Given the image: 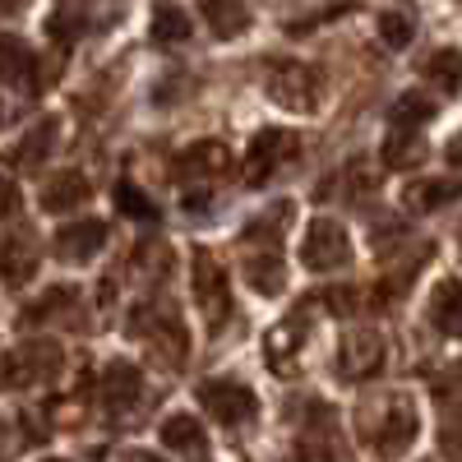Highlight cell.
<instances>
[{
	"label": "cell",
	"instance_id": "cell-8",
	"mask_svg": "<svg viewBox=\"0 0 462 462\" xmlns=\"http://www.w3.org/2000/svg\"><path fill=\"white\" fill-rule=\"evenodd\" d=\"M296 148H300V139L291 130H259L245 148V171H241L245 185H263L282 162L296 158Z\"/></svg>",
	"mask_w": 462,
	"mask_h": 462
},
{
	"label": "cell",
	"instance_id": "cell-17",
	"mask_svg": "<svg viewBox=\"0 0 462 462\" xmlns=\"http://www.w3.org/2000/svg\"><path fill=\"white\" fill-rule=\"evenodd\" d=\"M56 139H60L56 121H37V125H32V130L5 152V162H10V167H23V171H28V167H42V162L51 158Z\"/></svg>",
	"mask_w": 462,
	"mask_h": 462
},
{
	"label": "cell",
	"instance_id": "cell-22",
	"mask_svg": "<svg viewBox=\"0 0 462 462\" xmlns=\"http://www.w3.org/2000/svg\"><path fill=\"white\" fill-rule=\"evenodd\" d=\"M88 199V180L79 171H56L47 185H42V208L47 213H69Z\"/></svg>",
	"mask_w": 462,
	"mask_h": 462
},
{
	"label": "cell",
	"instance_id": "cell-28",
	"mask_svg": "<svg viewBox=\"0 0 462 462\" xmlns=\"http://www.w3.org/2000/svg\"><path fill=\"white\" fill-rule=\"evenodd\" d=\"M287 222H291V204H278V213L268 208L263 217H254V222L245 226V241H263L268 250H278V241H282L278 231H282Z\"/></svg>",
	"mask_w": 462,
	"mask_h": 462
},
{
	"label": "cell",
	"instance_id": "cell-3",
	"mask_svg": "<svg viewBox=\"0 0 462 462\" xmlns=\"http://www.w3.org/2000/svg\"><path fill=\"white\" fill-rule=\"evenodd\" d=\"M199 407L217 420V426H250V420L259 416V398L250 383L241 379H204L199 383Z\"/></svg>",
	"mask_w": 462,
	"mask_h": 462
},
{
	"label": "cell",
	"instance_id": "cell-38",
	"mask_svg": "<svg viewBox=\"0 0 462 462\" xmlns=\"http://www.w3.org/2000/svg\"><path fill=\"white\" fill-rule=\"evenodd\" d=\"M121 462H167V457H158V453H148V448H130Z\"/></svg>",
	"mask_w": 462,
	"mask_h": 462
},
{
	"label": "cell",
	"instance_id": "cell-32",
	"mask_svg": "<svg viewBox=\"0 0 462 462\" xmlns=\"http://www.w3.org/2000/svg\"><path fill=\"white\" fill-rule=\"evenodd\" d=\"M79 32H84V19L74 14V10H56V14L47 19V37H51L56 47H69Z\"/></svg>",
	"mask_w": 462,
	"mask_h": 462
},
{
	"label": "cell",
	"instance_id": "cell-39",
	"mask_svg": "<svg viewBox=\"0 0 462 462\" xmlns=\"http://www.w3.org/2000/svg\"><path fill=\"white\" fill-rule=\"evenodd\" d=\"M448 162H453V167H462V130L448 139Z\"/></svg>",
	"mask_w": 462,
	"mask_h": 462
},
{
	"label": "cell",
	"instance_id": "cell-11",
	"mask_svg": "<svg viewBox=\"0 0 462 462\" xmlns=\"http://www.w3.org/2000/svg\"><path fill=\"white\" fill-rule=\"evenodd\" d=\"M102 245H106V222H102V217L65 222L56 236H51V250H56V259H65V263H88L93 254H102Z\"/></svg>",
	"mask_w": 462,
	"mask_h": 462
},
{
	"label": "cell",
	"instance_id": "cell-41",
	"mask_svg": "<svg viewBox=\"0 0 462 462\" xmlns=\"http://www.w3.org/2000/svg\"><path fill=\"white\" fill-rule=\"evenodd\" d=\"M0 125H5V106H0Z\"/></svg>",
	"mask_w": 462,
	"mask_h": 462
},
{
	"label": "cell",
	"instance_id": "cell-19",
	"mask_svg": "<svg viewBox=\"0 0 462 462\" xmlns=\"http://www.w3.org/2000/svg\"><path fill=\"white\" fill-rule=\"evenodd\" d=\"M189 32H195V23H189V14L176 5V0H158V5H152L148 37L158 47H180V42H189Z\"/></svg>",
	"mask_w": 462,
	"mask_h": 462
},
{
	"label": "cell",
	"instance_id": "cell-15",
	"mask_svg": "<svg viewBox=\"0 0 462 462\" xmlns=\"http://www.w3.org/2000/svg\"><path fill=\"white\" fill-rule=\"evenodd\" d=\"M426 319L435 324V333L444 337H462V282L457 278H439L435 291H430V305H426Z\"/></svg>",
	"mask_w": 462,
	"mask_h": 462
},
{
	"label": "cell",
	"instance_id": "cell-37",
	"mask_svg": "<svg viewBox=\"0 0 462 462\" xmlns=\"http://www.w3.org/2000/svg\"><path fill=\"white\" fill-rule=\"evenodd\" d=\"M185 213H208V195H204V189H189V195H185Z\"/></svg>",
	"mask_w": 462,
	"mask_h": 462
},
{
	"label": "cell",
	"instance_id": "cell-31",
	"mask_svg": "<svg viewBox=\"0 0 462 462\" xmlns=\"http://www.w3.org/2000/svg\"><path fill=\"white\" fill-rule=\"evenodd\" d=\"M134 263L143 268L148 278H167V268H171V245H167V241H143L139 254H134Z\"/></svg>",
	"mask_w": 462,
	"mask_h": 462
},
{
	"label": "cell",
	"instance_id": "cell-30",
	"mask_svg": "<svg viewBox=\"0 0 462 462\" xmlns=\"http://www.w3.org/2000/svg\"><path fill=\"white\" fill-rule=\"evenodd\" d=\"M116 208H121L125 217H134V222H152V217H158V204H152V199L143 195V189H139V185H130V180L116 185Z\"/></svg>",
	"mask_w": 462,
	"mask_h": 462
},
{
	"label": "cell",
	"instance_id": "cell-18",
	"mask_svg": "<svg viewBox=\"0 0 462 462\" xmlns=\"http://www.w3.org/2000/svg\"><path fill=\"white\" fill-rule=\"evenodd\" d=\"M402 199H407V208H411V213H439L444 204L462 199V180H453V176H430V180H411Z\"/></svg>",
	"mask_w": 462,
	"mask_h": 462
},
{
	"label": "cell",
	"instance_id": "cell-6",
	"mask_svg": "<svg viewBox=\"0 0 462 462\" xmlns=\"http://www.w3.org/2000/svg\"><path fill=\"white\" fill-rule=\"evenodd\" d=\"M268 97L287 111H315L319 102V74L300 60H282L268 69Z\"/></svg>",
	"mask_w": 462,
	"mask_h": 462
},
{
	"label": "cell",
	"instance_id": "cell-34",
	"mask_svg": "<svg viewBox=\"0 0 462 462\" xmlns=\"http://www.w3.org/2000/svg\"><path fill=\"white\" fill-rule=\"evenodd\" d=\"M319 300H324V305H333V315H352V310H356V291H342V287L324 291Z\"/></svg>",
	"mask_w": 462,
	"mask_h": 462
},
{
	"label": "cell",
	"instance_id": "cell-16",
	"mask_svg": "<svg viewBox=\"0 0 462 462\" xmlns=\"http://www.w3.org/2000/svg\"><path fill=\"white\" fill-rule=\"evenodd\" d=\"M32 273H37V241L28 236V231L0 236V278H5L10 287H23Z\"/></svg>",
	"mask_w": 462,
	"mask_h": 462
},
{
	"label": "cell",
	"instance_id": "cell-33",
	"mask_svg": "<svg viewBox=\"0 0 462 462\" xmlns=\"http://www.w3.org/2000/svg\"><path fill=\"white\" fill-rule=\"evenodd\" d=\"M19 213V185L10 176H0V222Z\"/></svg>",
	"mask_w": 462,
	"mask_h": 462
},
{
	"label": "cell",
	"instance_id": "cell-5",
	"mask_svg": "<svg viewBox=\"0 0 462 462\" xmlns=\"http://www.w3.org/2000/svg\"><path fill=\"white\" fill-rule=\"evenodd\" d=\"M130 333L148 337L152 342V352L167 356V365H180L185 361V324L171 315V310H152V305H134V315H130Z\"/></svg>",
	"mask_w": 462,
	"mask_h": 462
},
{
	"label": "cell",
	"instance_id": "cell-4",
	"mask_svg": "<svg viewBox=\"0 0 462 462\" xmlns=\"http://www.w3.org/2000/svg\"><path fill=\"white\" fill-rule=\"evenodd\" d=\"M416 435H420V416H416L411 398H393L389 407H383L379 426L370 430V448H374V457L393 462V457H402L416 444Z\"/></svg>",
	"mask_w": 462,
	"mask_h": 462
},
{
	"label": "cell",
	"instance_id": "cell-25",
	"mask_svg": "<svg viewBox=\"0 0 462 462\" xmlns=\"http://www.w3.org/2000/svg\"><path fill=\"white\" fill-rule=\"evenodd\" d=\"M379 158H383V167H416L420 158H426V139H420V130H393L389 139H383V148H379Z\"/></svg>",
	"mask_w": 462,
	"mask_h": 462
},
{
	"label": "cell",
	"instance_id": "cell-43",
	"mask_svg": "<svg viewBox=\"0 0 462 462\" xmlns=\"http://www.w3.org/2000/svg\"><path fill=\"white\" fill-rule=\"evenodd\" d=\"M457 245H462V231H457Z\"/></svg>",
	"mask_w": 462,
	"mask_h": 462
},
{
	"label": "cell",
	"instance_id": "cell-14",
	"mask_svg": "<svg viewBox=\"0 0 462 462\" xmlns=\"http://www.w3.org/2000/svg\"><path fill=\"white\" fill-rule=\"evenodd\" d=\"M102 402H106V411H130L139 398H143V370L134 365V361H111L106 370H102Z\"/></svg>",
	"mask_w": 462,
	"mask_h": 462
},
{
	"label": "cell",
	"instance_id": "cell-1",
	"mask_svg": "<svg viewBox=\"0 0 462 462\" xmlns=\"http://www.w3.org/2000/svg\"><path fill=\"white\" fill-rule=\"evenodd\" d=\"M65 370V352L56 342H23L14 352L0 356V389H32V383H51Z\"/></svg>",
	"mask_w": 462,
	"mask_h": 462
},
{
	"label": "cell",
	"instance_id": "cell-24",
	"mask_svg": "<svg viewBox=\"0 0 462 462\" xmlns=\"http://www.w3.org/2000/svg\"><path fill=\"white\" fill-rule=\"evenodd\" d=\"M245 282H250L259 296H282L287 273H282L278 250H268V254H250V259H245Z\"/></svg>",
	"mask_w": 462,
	"mask_h": 462
},
{
	"label": "cell",
	"instance_id": "cell-27",
	"mask_svg": "<svg viewBox=\"0 0 462 462\" xmlns=\"http://www.w3.org/2000/svg\"><path fill=\"white\" fill-rule=\"evenodd\" d=\"M426 79L444 93H462V51L457 47H439L430 60H426Z\"/></svg>",
	"mask_w": 462,
	"mask_h": 462
},
{
	"label": "cell",
	"instance_id": "cell-13",
	"mask_svg": "<svg viewBox=\"0 0 462 462\" xmlns=\"http://www.w3.org/2000/svg\"><path fill=\"white\" fill-rule=\"evenodd\" d=\"M231 167V148L217 143V139H199V143H189L176 152V176L180 180H213V176H226Z\"/></svg>",
	"mask_w": 462,
	"mask_h": 462
},
{
	"label": "cell",
	"instance_id": "cell-20",
	"mask_svg": "<svg viewBox=\"0 0 462 462\" xmlns=\"http://www.w3.org/2000/svg\"><path fill=\"white\" fill-rule=\"evenodd\" d=\"M158 435H162V448H176V453H189V457H204V453H208V435H204V426H199L195 416H185V411L167 416Z\"/></svg>",
	"mask_w": 462,
	"mask_h": 462
},
{
	"label": "cell",
	"instance_id": "cell-26",
	"mask_svg": "<svg viewBox=\"0 0 462 462\" xmlns=\"http://www.w3.org/2000/svg\"><path fill=\"white\" fill-rule=\"evenodd\" d=\"M435 111H439V102L430 97V93H420V88H411V93H402L398 102H393V125L398 130H416L420 121H435Z\"/></svg>",
	"mask_w": 462,
	"mask_h": 462
},
{
	"label": "cell",
	"instance_id": "cell-29",
	"mask_svg": "<svg viewBox=\"0 0 462 462\" xmlns=\"http://www.w3.org/2000/svg\"><path fill=\"white\" fill-rule=\"evenodd\" d=\"M379 37H383V47L402 51V47L411 42V37H416L411 14H407V10H383V14H379Z\"/></svg>",
	"mask_w": 462,
	"mask_h": 462
},
{
	"label": "cell",
	"instance_id": "cell-2",
	"mask_svg": "<svg viewBox=\"0 0 462 462\" xmlns=\"http://www.w3.org/2000/svg\"><path fill=\"white\" fill-rule=\"evenodd\" d=\"M300 263L310 273H337V268H346L352 263V236H346V226L333 217H315L300 236Z\"/></svg>",
	"mask_w": 462,
	"mask_h": 462
},
{
	"label": "cell",
	"instance_id": "cell-21",
	"mask_svg": "<svg viewBox=\"0 0 462 462\" xmlns=\"http://www.w3.org/2000/svg\"><path fill=\"white\" fill-rule=\"evenodd\" d=\"M199 14L217 37H241L250 32V5L245 0H199Z\"/></svg>",
	"mask_w": 462,
	"mask_h": 462
},
{
	"label": "cell",
	"instance_id": "cell-12",
	"mask_svg": "<svg viewBox=\"0 0 462 462\" xmlns=\"http://www.w3.org/2000/svg\"><path fill=\"white\" fill-rule=\"evenodd\" d=\"M300 352H305V315L282 319L273 333L263 337V361H268V370H278V374H296L300 370Z\"/></svg>",
	"mask_w": 462,
	"mask_h": 462
},
{
	"label": "cell",
	"instance_id": "cell-23",
	"mask_svg": "<svg viewBox=\"0 0 462 462\" xmlns=\"http://www.w3.org/2000/svg\"><path fill=\"white\" fill-rule=\"evenodd\" d=\"M74 300H79V291H74L69 282H56L51 291H42V296H37V300H28V305H23V315H19V324H23V328H37V324H47V319L65 315V310H69Z\"/></svg>",
	"mask_w": 462,
	"mask_h": 462
},
{
	"label": "cell",
	"instance_id": "cell-35",
	"mask_svg": "<svg viewBox=\"0 0 462 462\" xmlns=\"http://www.w3.org/2000/svg\"><path fill=\"white\" fill-rule=\"evenodd\" d=\"M444 453H448L453 462H462V411L453 416V426L444 430Z\"/></svg>",
	"mask_w": 462,
	"mask_h": 462
},
{
	"label": "cell",
	"instance_id": "cell-36",
	"mask_svg": "<svg viewBox=\"0 0 462 462\" xmlns=\"http://www.w3.org/2000/svg\"><path fill=\"white\" fill-rule=\"evenodd\" d=\"M398 231H402L398 222H374V245H379V250H383V245H393V241H398Z\"/></svg>",
	"mask_w": 462,
	"mask_h": 462
},
{
	"label": "cell",
	"instance_id": "cell-40",
	"mask_svg": "<svg viewBox=\"0 0 462 462\" xmlns=\"http://www.w3.org/2000/svg\"><path fill=\"white\" fill-rule=\"evenodd\" d=\"M23 0H0V14H10V10H19Z\"/></svg>",
	"mask_w": 462,
	"mask_h": 462
},
{
	"label": "cell",
	"instance_id": "cell-7",
	"mask_svg": "<svg viewBox=\"0 0 462 462\" xmlns=\"http://www.w3.org/2000/svg\"><path fill=\"white\" fill-rule=\"evenodd\" d=\"M189 282H195V300H199L204 319L217 328V324L231 315V282H226L222 263H217L208 250H199L195 263H189Z\"/></svg>",
	"mask_w": 462,
	"mask_h": 462
},
{
	"label": "cell",
	"instance_id": "cell-42",
	"mask_svg": "<svg viewBox=\"0 0 462 462\" xmlns=\"http://www.w3.org/2000/svg\"><path fill=\"white\" fill-rule=\"evenodd\" d=\"M42 462H65V457H42Z\"/></svg>",
	"mask_w": 462,
	"mask_h": 462
},
{
	"label": "cell",
	"instance_id": "cell-9",
	"mask_svg": "<svg viewBox=\"0 0 462 462\" xmlns=\"http://www.w3.org/2000/svg\"><path fill=\"white\" fill-rule=\"evenodd\" d=\"M0 79L19 93H28V97L42 93V60H37V51L14 32H0Z\"/></svg>",
	"mask_w": 462,
	"mask_h": 462
},
{
	"label": "cell",
	"instance_id": "cell-10",
	"mask_svg": "<svg viewBox=\"0 0 462 462\" xmlns=\"http://www.w3.org/2000/svg\"><path fill=\"white\" fill-rule=\"evenodd\" d=\"M383 356L389 352H383V337L374 328H352L342 337V346H337V370L346 379H370V374H379Z\"/></svg>",
	"mask_w": 462,
	"mask_h": 462
}]
</instances>
